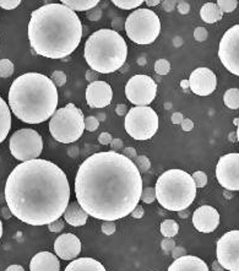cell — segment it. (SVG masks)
<instances>
[{"mask_svg":"<svg viewBox=\"0 0 239 271\" xmlns=\"http://www.w3.org/2000/svg\"><path fill=\"white\" fill-rule=\"evenodd\" d=\"M155 71L158 75H167L171 71V64L167 59H158L155 63Z\"/></svg>","mask_w":239,"mask_h":271,"instance_id":"4dcf8cb0","label":"cell"},{"mask_svg":"<svg viewBox=\"0 0 239 271\" xmlns=\"http://www.w3.org/2000/svg\"><path fill=\"white\" fill-rule=\"evenodd\" d=\"M142 178L135 163L123 153H93L81 163L75 178V195L87 215L117 221L139 205Z\"/></svg>","mask_w":239,"mask_h":271,"instance_id":"6da1fadb","label":"cell"},{"mask_svg":"<svg viewBox=\"0 0 239 271\" xmlns=\"http://www.w3.org/2000/svg\"><path fill=\"white\" fill-rule=\"evenodd\" d=\"M235 135H237V140L239 142V124H238V129H237V133H235Z\"/></svg>","mask_w":239,"mask_h":271,"instance_id":"6125c7cd","label":"cell"},{"mask_svg":"<svg viewBox=\"0 0 239 271\" xmlns=\"http://www.w3.org/2000/svg\"><path fill=\"white\" fill-rule=\"evenodd\" d=\"M216 255L224 270L239 271V229L227 232L217 240Z\"/></svg>","mask_w":239,"mask_h":271,"instance_id":"7c38bea8","label":"cell"},{"mask_svg":"<svg viewBox=\"0 0 239 271\" xmlns=\"http://www.w3.org/2000/svg\"><path fill=\"white\" fill-rule=\"evenodd\" d=\"M113 90L106 81H95L86 89V102L91 108H104L111 105Z\"/></svg>","mask_w":239,"mask_h":271,"instance_id":"2e32d148","label":"cell"},{"mask_svg":"<svg viewBox=\"0 0 239 271\" xmlns=\"http://www.w3.org/2000/svg\"><path fill=\"white\" fill-rule=\"evenodd\" d=\"M98 0H62V4L73 12H89L98 5Z\"/></svg>","mask_w":239,"mask_h":271,"instance_id":"d4e9b609","label":"cell"},{"mask_svg":"<svg viewBox=\"0 0 239 271\" xmlns=\"http://www.w3.org/2000/svg\"><path fill=\"white\" fill-rule=\"evenodd\" d=\"M52 81H53L56 86H64L67 84V75H65L63 71L56 70L53 74H52Z\"/></svg>","mask_w":239,"mask_h":271,"instance_id":"e575fe53","label":"cell"},{"mask_svg":"<svg viewBox=\"0 0 239 271\" xmlns=\"http://www.w3.org/2000/svg\"><path fill=\"white\" fill-rule=\"evenodd\" d=\"M142 0H113V4L123 10L136 9L137 7H141Z\"/></svg>","mask_w":239,"mask_h":271,"instance_id":"83f0119b","label":"cell"},{"mask_svg":"<svg viewBox=\"0 0 239 271\" xmlns=\"http://www.w3.org/2000/svg\"><path fill=\"white\" fill-rule=\"evenodd\" d=\"M134 163H135L137 169L141 172H147L151 168V162L146 156H136L134 158Z\"/></svg>","mask_w":239,"mask_h":271,"instance_id":"d6a6232c","label":"cell"},{"mask_svg":"<svg viewBox=\"0 0 239 271\" xmlns=\"http://www.w3.org/2000/svg\"><path fill=\"white\" fill-rule=\"evenodd\" d=\"M59 260L51 251H41L32 258L30 271H59Z\"/></svg>","mask_w":239,"mask_h":271,"instance_id":"d6986e66","label":"cell"},{"mask_svg":"<svg viewBox=\"0 0 239 271\" xmlns=\"http://www.w3.org/2000/svg\"><path fill=\"white\" fill-rule=\"evenodd\" d=\"M161 247L164 251H166V253H169V251H172L173 249L175 248L174 239H173V238L164 237V239L161 242Z\"/></svg>","mask_w":239,"mask_h":271,"instance_id":"ab89813d","label":"cell"},{"mask_svg":"<svg viewBox=\"0 0 239 271\" xmlns=\"http://www.w3.org/2000/svg\"><path fill=\"white\" fill-rule=\"evenodd\" d=\"M223 102L228 108L238 109L239 108V89H229L224 92Z\"/></svg>","mask_w":239,"mask_h":271,"instance_id":"484cf974","label":"cell"},{"mask_svg":"<svg viewBox=\"0 0 239 271\" xmlns=\"http://www.w3.org/2000/svg\"><path fill=\"white\" fill-rule=\"evenodd\" d=\"M5 271H25V269L20 265H10Z\"/></svg>","mask_w":239,"mask_h":271,"instance_id":"9f6ffc18","label":"cell"},{"mask_svg":"<svg viewBox=\"0 0 239 271\" xmlns=\"http://www.w3.org/2000/svg\"><path fill=\"white\" fill-rule=\"evenodd\" d=\"M182 129L184 131H191L193 130V128H194V123H193V120L191 119H189V118H186V119H184L183 122H182Z\"/></svg>","mask_w":239,"mask_h":271,"instance_id":"f907efd6","label":"cell"},{"mask_svg":"<svg viewBox=\"0 0 239 271\" xmlns=\"http://www.w3.org/2000/svg\"><path fill=\"white\" fill-rule=\"evenodd\" d=\"M21 4L20 0H0V8L5 10L16 9Z\"/></svg>","mask_w":239,"mask_h":271,"instance_id":"74e56055","label":"cell"},{"mask_svg":"<svg viewBox=\"0 0 239 271\" xmlns=\"http://www.w3.org/2000/svg\"><path fill=\"white\" fill-rule=\"evenodd\" d=\"M194 227L202 233H211L218 227L219 213L215 207L204 205L194 211L193 215Z\"/></svg>","mask_w":239,"mask_h":271,"instance_id":"e0dca14e","label":"cell"},{"mask_svg":"<svg viewBox=\"0 0 239 271\" xmlns=\"http://www.w3.org/2000/svg\"><path fill=\"white\" fill-rule=\"evenodd\" d=\"M112 135L109 133H102L100 136H98V141H100V144L102 145H109L112 142Z\"/></svg>","mask_w":239,"mask_h":271,"instance_id":"bcb514c9","label":"cell"},{"mask_svg":"<svg viewBox=\"0 0 239 271\" xmlns=\"http://www.w3.org/2000/svg\"><path fill=\"white\" fill-rule=\"evenodd\" d=\"M193 179L196 188H204L207 184V176L202 171H196L193 173Z\"/></svg>","mask_w":239,"mask_h":271,"instance_id":"836d02e7","label":"cell"},{"mask_svg":"<svg viewBox=\"0 0 239 271\" xmlns=\"http://www.w3.org/2000/svg\"><path fill=\"white\" fill-rule=\"evenodd\" d=\"M185 253H186V250H185V248H184V247H175L172 250V256L174 259H178V258H180V256L186 255Z\"/></svg>","mask_w":239,"mask_h":271,"instance_id":"7dc6e473","label":"cell"},{"mask_svg":"<svg viewBox=\"0 0 239 271\" xmlns=\"http://www.w3.org/2000/svg\"><path fill=\"white\" fill-rule=\"evenodd\" d=\"M190 90L197 96H208L216 90L217 79L215 73L208 68H197L189 78Z\"/></svg>","mask_w":239,"mask_h":271,"instance_id":"9a60e30c","label":"cell"},{"mask_svg":"<svg viewBox=\"0 0 239 271\" xmlns=\"http://www.w3.org/2000/svg\"><path fill=\"white\" fill-rule=\"evenodd\" d=\"M14 74V64L12 60L2 59L0 60V78H10Z\"/></svg>","mask_w":239,"mask_h":271,"instance_id":"f1b7e54d","label":"cell"},{"mask_svg":"<svg viewBox=\"0 0 239 271\" xmlns=\"http://www.w3.org/2000/svg\"><path fill=\"white\" fill-rule=\"evenodd\" d=\"M200 16L206 24H215L223 18V13L217 7L216 3H206L200 10Z\"/></svg>","mask_w":239,"mask_h":271,"instance_id":"cb8c5ba5","label":"cell"},{"mask_svg":"<svg viewBox=\"0 0 239 271\" xmlns=\"http://www.w3.org/2000/svg\"><path fill=\"white\" fill-rule=\"evenodd\" d=\"M100 127V120H98L96 117H86L85 118V129L87 131H96Z\"/></svg>","mask_w":239,"mask_h":271,"instance_id":"d590c367","label":"cell"},{"mask_svg":"<svg viewBox=\"0 0 239 271\" xmlns=\"http://www.w3.org/2000/svg\"><path fill=\"white\" fill-rule=\"evenodd\" d=\"M157 84L148 75H134L125 85L126 98L136 107H147L155 100Z\"/></svg>","mask_w":239,"mask_h":271,"instance_id":"8fae6325","label":"cell"},{"mask_svg":"<svg viewBox=\"0 0 239 271\" xmlns=\"http://www.w3.org/2000/svg\"><path fill=\"white\" fill-rule=\"evenodd\" d=\"M177 8V2L174 0H166V2L162 3V9L167 13H171Z\"/></svg>","mask_w":239,"mask_h":271,"instance_id":"f6af8a7d","label":"cell"},{"mask_svg":"<svg viewBox=\"0 0 239 271\" xmlns=\"http://www.w3.org/2000/svg\"><path fill=\"white\" fill-rule=\"evenodd\" d=\"M54 251L63 260H74L81 251V242L75 234L64 233L54 242Z\"/></svg>","mask_w":239,"mask_h":271,"instance_id":"ac0fdd59","label":"cell"},{"mask_svg":"<svg viewBox=\"0 0 239 271\" xmlns=\"http://www.w3.org/2000/svg\"><path fill=\"white\" fill-rule=\"evenodd\" d=\"M86 16H87V19L91 21H100L101 18H102V10H101V8L96 7V8H93V9L89 10Z\"/></svg>","mask_w":239,"mask_h":271,"instance_id":"f35d334b","label":"cell"},{"mask_svg":"<svg viewBox=\"0 0 239 271\" xmlns=\"http://www.w3.org/2000/svg\"><path fill=\"white\" fill-rule=\"evenodd\" d=\"M134 218H141L144 216V207L141 205H137L135 209L133 210V212L130 213Z\"/></svg>","mask_w":239,"mask_h":271,"instance_id":"816d5d0a","label":"cell"},{"mask_svg":"<svg viewBox=\"0 0 239 271\" xmlns=\"http://www.w3.org/2000/svg\"><path fill=\"white\" fill-rule=\"evenodd\" d=\"M158 116L151 107H134L125 116V130L135 140H148L158 130Z\"/></svg>","mask_w":239,"mask_h":271,"instance_id":"9c48e42d","label":"cell"},{"mask_svg":"<svg viewBox=\"0 0 239 271\" xmlns=\"http://www.w3.org/2000/svg\"><path fill=\"white\" fill-rule=\"evenodd\" d=\"M64 226H65V223L63 222V221L57 220V221H54V222L49 223L48 228H49V231H51V232L58 233V232H62L63 229H64Z\"/></svg>","mask_w":239,"mask_h":271,"instance_id":"b9f144b4","label":"cell"},{"mask_svg":"<svg viewBox=\"0 0 239 271\" xmlns=\"http://www.w3.org/2000/svg\"><path fill=\"white\" fill-rule=\"evenodd\" d=\"M85 130V117L81 109L73 103L57 109L49 120V131L57 141L73 144L81 138Z\"/></svg>","mask_w":239,"mask_h":271,"instance_id":"52a82bcc","label":"cell"},{"mask_svg":"<svg viewBox=\"0 0 239 271\" xmlns=\"http://www.w3.org/2000/svg\"><path fill=\"white\" fill-rule=\"evenodd\" d=\"M12 128V112L10 107L0 97V144L8 138Z\"/></svg>","mask_w":239,"mask_h":271,"instance_id":"603a6c76","label":"cell"},{"mask_svg":"<svg viewBox=\"0 0 239 271\" xmlns=\"http://www.w3.org/2000/svg\"><path fill=\"white\" fill-rule=\"evenodd\" d=\"M140 200H141L142 202H145V204H152V202L156 200L155 188L147 187V188L142 189L141 199H140Z\"/></svg>","mask_w":239,"mask_h":271,"instance_id":"1f68e13d","label":"cell"},{"mask_svg":"<svg viewBox=\"0 0 239 271\" xmlns=\"http://www.w3.org/2000/svg\"><path fill=\"white\" fill-rule=\"evenodd\" d=\"M125 31L126 36L136 45H151L161 32V21L152 10L137 9L126 18Z\"/></svg>","mask_w":239,"mask_h":271,"instance_id":"ba28073f","label":"cell"},{"mask_svg":"<svg viewBox=\"0 0 239 271\" xmlns=\"http://www.w3.org/2000/svg\"><path fill=\"white\" fill-rule=\"evenodd\" d=\"M64 271H107L106 267L92 258L75 259L65 267Z\"/></svg>","mask_w":239,"mask_h":271,"instance_id":"7402d4cb","label":"cell"},{"mask_svg":"<svg viewBox=\"0 0 239 271\" xmlns=\"http://www.w3.org/2000/svg\"><path fill=\"white\" fill-rule=\"evenodd\" d=\"M168 271H208L204 260L194 255H184L174 259Z\"/></svg>","mask_w":239,"mask_h":271,"instance_id":"ffe728a7","label":"cell"},{"mask_svg":"<svg viewBox=\"0 0 239 271\" xmlns=\"http://www.w3.org/2000/svg\"><path fill=\"white\" fill-rule=\"evenodd\" d=\"M125 20L122 18V16H120V18H115L114 20L112 21V27H113L115 32L119 31V30L122 31L123 29H125Z\"/></svg>","mask_w":239,"mask_h":271,"instance_id":"7bdbcfd3","label":"cell"},{"mask_svg":"<svg viewBox=\"0 0 239 271\" xmlns=\"http://www.w3.org/2000/svg\"><path fill=\"white\" fill-rule=\"evenodd\" d=\"M161 233L167 238H173L179 232V226L174 220H164L161 223Z\"/></svg>","mask_w":239,"mask_h":271,"instance_id":"4316f807","label":"cell"},{"mask_svg":"<svg viewBox=\"0 0 239 271\" xmlns=\"http://www.w3.org/2000/svg\"><path fill=\"white\" fill-rule=\"evenodd\" d=\"M5 200L10 212L31 226H43L59 220L70 200L67 174L47 160L18 165L5 184Z\"/></svg>","mask_w":239,"mask_h":271,"instance_id":"7a4b0ae2","label":"cell"},{"mask_svg":"<svg viewBox=\"0 0 239 271\" xmlns=\"http://www.w3.org/2000/svg\"><path fill=\"white\" fill-rule=\"evenodd\" d=\"M218 58L229 73L239 76V25L224 32L219 42Z\"/></svg>","mask_w":239,"mask_h":271,"instance_id":"4fadbf2b","label":"cell"},{"mask_svg":"<svg viewBox=\"0 0 239 271\" xmlns=\"http://www.w3.org/2000/svg\"><path fill=\"white\" fill-rule=\"evenodd\" d=\"M97 78H98V73H96L95 70L90 69V70L86 71V79L90 84L95 83V81H98Z\"/></svg>","mask_w":239,"mask_h":271,"instance_id":"681fc988","label":"cell"},{"mask_svg":"<svg viewBox=\"0 0 239 271\" xmlns=\"http://www.w3.org/2000/svg\"><path fill=\"white\" fill-rule=\"evenodd\" d=\"M188 85H189V80H183L182 81V87H183V89H186V87H188Z\"/></svg>","mask_w":239,"mask_h":271,"instance_id":"91938a15","label":"cell"},{"mask_svg":"<svg viewBox=\"0 0 239 271\" xmlns=\"http://www.w3.org/2000/svg\"><path fill=\"white\" fill-rule=\"evenodd\" d=\"M177 9L182 15H186V14L190 12V5H189L188 2L180 0V2L177 3Z\"/></svg>","mask_w":239,"mask_h":271,"instance_id":"ee69618b","label":"cell"},{"mask_svg":"<svg viewBox=\"0 0 239 271\" xmlns=\"http://www.w3.org/2000/svg\"><path fill=\"white\" fill-rule=\"evenodd\" d=\"M109 145H111L112 151H117V150H120L123 147V141L120 139H113Z\"/></svg>","mask_w":239,"mask_h":271,"instance_id":"f5cc1de1","label":"cell"},{"mask_svg":"<svg viewBox=\"0 0 239 271\" xmlns=\"http://www.w3.org/2000/svg\"><path fill=\"white\" fill-rule=\"evenodd\" d=\"M8 96L13 113L26 124H41L57 111V86L51 78L42 74L26 73L19 76Z\"/></svg>","mask_w":239,"mask_h":271,"instance_id":"277c9868","label":"cell"},{"mask_svg":"<svg viewBox=\"0 0 239 271\" xmlns=\"http://www.w3.org/2000/svg\"><path fill=\"white\" fill-rule=\"evenodd\" d=\"M207 30L205 27H196L194 31V38L197 41V42H204V41L207 40Z\"/></svg>","mask_w":239,"mask_h":271,"instance_id":"8d00e7d4","label":"cell"},{"mask_svg":"<svg viewBox=\"0 0 239 271\" xmlns=\"http://www.w3.org/2000/svg\"><path fill=\"white\" fill-rule=\"evenodd\" d=\"M82 24L75 12L58 3L38 8L31 14L29 40L38 56L62 59L81 42Z\"/></svg>","mask_w":239,"mask_h":271,"instance_id":"3957f363","label":"cell"},{"mask_svg":"<svg viewBox=\"0 0 239 271\" xmlns=\"http://www.w3.org/2000/svg\"><path fill=\"white\" fill-rule=\"evenodd\" d=\"M146 4L148 5V7H156V5L159 4L158 0H147Z\"/></svg>","mask_w":239,"mask_h":271,"instance_id":"680465c9","label":"cell"},{"mask_svg":"<svg viewBox=\"0 0 239 271\" xmlns=\"http://www.w3.org/2000/svg\"><path fill=\"white\" fill-rule=\"evenodd\" d=\"M156 199L169 211H183L193 204L196 185L193 177L182 169H169L156 183Z\"/></svg>","mask_w":239,"mask_h":271,"instance_id":"8992f818","label":"cell"},{"mask_svg":"<svg viewBox=\"0 0 239 271\" xmlns=\"http://www.w3.org/2000/svg\"><path fill=\"white\" fill-rule=\"evenodd\" d=\"M115 113L118 114V116H126V113H128V108H126L125 105H123V103H120V105L117 106V108H115Z\"/></svg>","mask_w":239,"mask_h":271,"instance_id":"11a10c76","label":"cell"},{"mask_svg":"<svg viewBox=\"0 0 239 271\" xmlns=\"http://www.w3.org/2000/svg\"><path fill=\"white\" fill-rule=\"evenodd\" d=\"M10 152L21 162L37 160L43 150L42 136L34 129H20L13 134L9 141Z\"/></svg>","mask_w":239,"mask_h":271,"instance_id":"30bf717a","label":"cell"},{"mask_svg":"<svg viewBox=\"0 0 239 271\" xmlns=\"http://www.w3.org/2000/svg\"><path fill=\"white\" fill-rule=\"evenodd\" d=\"M216 4L222 13H232L237 8L238 2L237 0H218Z\"/></svg>","mask_w":239,"mask_h":271,"instance_id":"f546056e","label":"cell"},{"mask_svg":"<svg viewBox=\"0 0 239 271\" xmlns=\"http://www.w3.org/2000/svg\"><path fill=\"white\" fill-rule=\"evenodd\" d=\"M123 155H124L125 157H128L129 160H134L137 156L136 150L134 149V147H125V149L123 150Z\"/></svg>","mask_w":239,"mask_h":271,"instance_id":"c3c4849f","label":"cell"},{"mask_svg":"<svg viewBox=\"0 0 239 271\" xmlns=\"http://www.w3.org/2000/svg\"><path fill=\"white\" fill-rule=\"evenodd\" d=\"M212 270L213 271H223L224 269L222 267V265L216 260V261H213V264H212Z\"/></svg>","mask_w":239,"mask_h":271,"instance_id":"6f0895ef","label":"cell"},{"mask_svg":"<svg viewBox=\"0 0 239 271\" xmlns=\"http://www.w3.org/2000/svg\"><path fill=\"white\" fill-rule=\"evenodd\" d=\"M2 236H3V222L2 220H0V239H2Z\"/></svg>","mask_w":239,"mask_h":271,"instance_id":"94428289","label":"cell"},{"mask_svg":"<svg viewBox=\"0 0 239 271\" xmlns=\"http://www.w3.org/2000/svg\"><path fill=\"white\" fill-rule=\"evenodd\" d=\"M183 120H184V117H183V114L180 113V112H175V113L172 116L173 124H182Z\"/></svg>","mask_w":239,"mask_h":271,"instance_id":"db71d44e","label":"cell"},{"mask_svg":"<svg viewBox=\"0 0 239 271\" xmlns=\"http://www.w3.org/2000/svg\"><path fill=\"white\" fill-rule=\"evenodd\" d=\"M102 232L104 234H107V236H112V234L115 232V223L113 221H104L102 223Z\"/></svg>","mask_w":239,"mask_h":271,"instance_id":"60d3db41","label":"cell"},{"mask_svg":"<svg viewBox=\"0 0 239 271\" xmlns=\"http://www.w3.org/2000/svg\"><path fill=\"white\" fill-rule=\"evenodd\" d=\"M85 59L98 74H111L124 65L128 46L124 38L114 30L96 31L85 43Z\"/></svg>","mask_w":239,"mask_h":271,"instance_id":"5b68a950","label":"cell"},{"mask_svg":"<svg viewBox=\"0 0 239 271\" xmlns=\"http://www.w3.org/2000/svg\"><path fill=\"white\" fill-rule=\"evenodd\" d=\"M87 218H89V215L80 206L78 201L70 202L64 212L65 222H68L70 226L74 227L84 226L87 222Z\"/></svg>","mask_w":239,"mask_h":271,"instance_id":"44dd1931","label":"cell"},{"mask_svg":"<svg viewBox=\"0 0 239 271\" xmlns=\"http://www.w3.org/2000/svg\"><path fill=\"white\" fill-rule=\"evenodd\" d=\"M216 178L219 185L227 190H239V153H227L219 158Z\"/></svg>","mask_w":239,"mask_h":271,"instance_id":"5bb4252c","label":"cell"}]
</instances>
